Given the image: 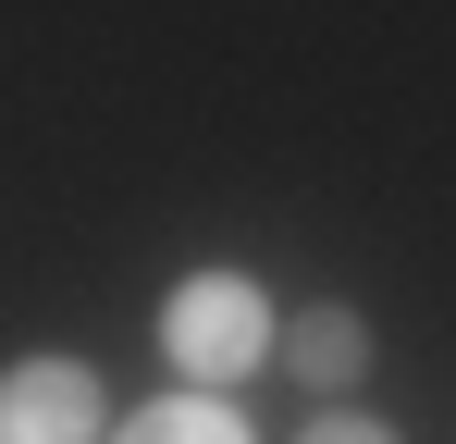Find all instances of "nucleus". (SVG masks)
<instances>
[{
  "instance_id": "3",
  "label": "nucleus",
  "mask_w": 456,
  "mask_h": 444,
  "mask_svg": "<svg viewBox=\"0 0 456 444\" xmlns=\"http://www.w3.org/2000/svg\"><path fill=\"white\" fill-rule=\"evenodd\" d=\"M370 358H382V333L370 321H358V308H346V296H308L297 321H284V382H297V395H321V407H346V395H358V382H370Z\"/></svg>"
},
{
  "instance_id": "2",
  "label": "nucleus",
  "mask_w": 456,
  "mask_h": 444,
  "mask_svg": "<svg viewBox=\"0 0 456 444\" xmlns=\"http://www.w3.org/2000/svg\"><path fill=\"white\" fill-rule=\"evenodd\" d=\"M111 382L86 358H12L0 370V444H111Z\"/></svg>"
},
{
  "instance_id": "4",
  "label": "nucleus",
  "mask_w": 456,
  "mask_h": 444,
  "mask_svg": "<svg viewBox=\"0 0 456 444\" xmlns=\"http://www.w3.org/2000/svg\"><path fill=\"white\" fill-rule=\"evenodd\" d=\"M111 444H259V432H247V407H223V395H149Z\"/></svg>"
},
{
  "instance_id": "5",
  "label": "nucleus",
  "mask_w": 456,
  "mask_h": 444,
  "mask_svg": "<svg viewBox=\"0 0 456 444\" xmlns=\"http://www.w3.org/2000/svg\"><path fill=\"white\" fill-rule=\"evenodd\" d=\"M297 444H407V432H395V420H370V407H308Z\"/></svg>"
},
{
  "instance_id": "1",
  "label": "nucleus",
  "mask_w": 456,
  "mask_h": 444,
  "mask_svg": "<svg viewBox=\"0 0 456 444\" xmlns=\"http://www.w3.org/2000/svg\"><path fill=\"white\" fill-rule=\"evenodd\" d=\"M160 358H173L185 395H234V382H259V370L284 358V308L259 296V272L210 259V272H185V284L160 296Z\"/></svg>"
}]
</instances>
